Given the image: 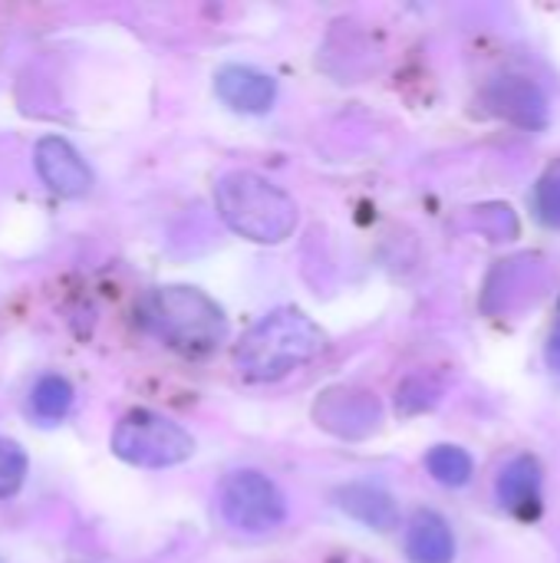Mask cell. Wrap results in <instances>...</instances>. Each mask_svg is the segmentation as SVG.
I'll return each mask as SVG.
<instances>
[{"label":"cell","mask_w":560,"mask_h":563,"mask_svg":"<svg viewBox=\"0 0 560 563\" xmlns=\"http://www.w3.org/2000/svg\"><path fill=\"white\" fill-rule=\"evenodd\" d=\"M327 346L323 330L300 310H274L254 323L238 346V369L254 383H274L317 360Z\"/></svg>","instance_id":"cell-1"},{"label":"cell","mask_w":560,"mask_h":563,"mask_svg":"<svg viewBox=\"0 0 560 563\" xmlns=\"http://www.w3.org/2000/svg\"><path fill=\"white\" fill-rule=\"evenodd\" d=\"M215 205L234 234L257 244H281L297 228L294 198L254 172H228L215 188Z\"/></svg>","instance_id":"cell-2"},{"label":"cell","mask_w":560,"mask_h":563,"mask_svg":"<svg viewBox=\"0 0 560 563\" xmlns=\"http://www.w3.org/2000/svg\"><path fill=\"white\" fill-rule=\"evenodd\" d=\"M142 320L155 336L188 356L215 353L228 340L224 310L195 287L152 290L142 303Z\"/></svg>","instance_id":"cell-3"},{"label":"cell","mask_w":560,"mask_h":563,"mask_svg":"<svg viewBox=\"0 0 560 563\" xmlns=\"http://www.w3.org/2000/svg\"><path fill=\"white\" fill-rule=\"evenodd\" d=\"M112 452L139 468H172L191 459L195 439L178 422L158 412L132 409L119 419L112 432Z\"/></svg>","instance_id":"cell-4"},{"label":"cell","mask_w":560,"mask_h":563,"mask_svg":"<svg viewBox=\"0 0 560 563\" xmlns=\"http://www.w3.org/2000/svg\"><path fill=\"white\" fill-rule=\"evenodd\" d=\"M221 515L244 534H267L284 525L287 501L281 488L261 472H234L221 485Z\"/></svg>","instance_id":"cell-5"},{"label":"cell","mask_w":560,"mask_h":563,"mask_svg":"<svg viewBox=\"0 0 560 563\" xmlns=\"http://www.w3.org/2000/svg\"><path fill=\"white\" fill-rule=\"evenodd\" d=\"M33 165L43 185L63 198H79L92 185V172L83 162V155L59 135H46L33 148Z\"/></svg>","instance_id":"cell-6"},{"label":"cell","mask_w":560,"mask_h":563,"mask_svg":"<svg viewBox=\"0 0 560 563\" xmlns=\"http://www.w3.org/2000/svg\"><path fill=\"white\" fill-rule=\"evenodd\" d=\"M317 422L343 439L370 435L380 426V402L360 389H330L317 402Z\"/></svg>","instance_id":"cell-7"},{"label":"cell","mask_w":560,"mask_h":563,"mask_svg":"<svg viewBox=\"0 0 560 563\" xmlns=\"http://www.w3.org/2000/svg\"><path fill=\"white\" fill-rule=\"evenodd\" d=\"M485 102L492 106V112H498L502 119H508L515 125H525V129L548 125V99L525 76H502V79H495L485 89Z\"/></svg>","instance_id":"cell-8"},{"label":"cell","mask_w":560,"mask_h":563,"mask_svg":"<svg viewBox=\"0 0 560 563\" xmlns=\"http://www.w3.org/2000/svg\"><path fill=\"white\" fill-rule=\"evenodd\" d=\"M215 89L238 112H264V109H271V102L277 96L274 79L267 73H261V69H251V66H224V69H218Z\"/></svg>","instance_id":"cell-9"},{"label":"cell","mask_w":560,"mask_h":563,"mask_svg":"<svg viewBox=\"0 0 560 563\" xmlns=\"http://www.w3.org/2000/svg\"><path fill=\"white\" fill-rule=\"evenodd\" d=\"M498 501L521 518L538 511V505H541V468L531 455H518L515 462H508L502 468Z\"/></svg>","instance_id":"cell-10"},{"label":"cell","mask_w":560,"mask_h":563,"mask_svg":"<svg viewBox=\"0 0 560 563\" xmlns=\"http://www.w3.org/2000/svg\"><path fill=\"white\" fill-rule=\"evenodd\" d=\"M406 554L413 563H452L455 541L436 511H419L406 528Z\"/></svg>","instance_id":"cell-11"},{"label":"cell","mask_w":560,"mask_h":563,"mask_svg":"<svg viewBox=\"0 0 560 563\" xmlns=\"http://www.w3.org/2000/svg\"><path fill=\"white\" fill-rule=\"evenodd\" d=\"M337 501L350 518L376 531H389L399 518L396 501L383 488H373V485H347L337 492Z\"/></svg>","instance_id":"cell-12"},{"label":"cell","mask_w":560,"mask_h":563,"mask_svg":"<svg viewBox=\"0 0 560 563\" xmlns=\"http://www.w3.org/2000/svg\"><path fill=\"white\" fill-rule=\"evenodd\" d=\"M69 406H73V386L63 376H43V379H36V386L30 393V409H33L36 419L59 422V419H66Z\"/></svg>","instance_id":"cell-13"},{"label":"cell","mask_w":560,"mask_h":563,"mask_svg":"<svg viewBox=\"0 0 560 563\" xmlns=\"http://www.w3.org/2000/svg\"><path fill=\"white\" fill-rule=\"evenodd\" d=\"M426 468L439 485H449V488H462L472 478V459H469V452H462L455 445H436L426 455Z\"/></svg>","instance_id":"cell-14"},{"label":"cell","mask_w":560,"mask_h":563,"mask_svg":"<svg viewBox=\"0 0 560 563\" xmlns=\"http://www.w3.org/2000/svg\"><path fill=\"white\" fill-rule=\"evenodd\" d=\"M26 478V452L13 439H0V501L13 498Z\"/></svg>","instance_id":"cell-15"},{"label":"cell","mask_w":560,"mask_h":563,"mask_svg":"<svg viewBox=\"0 0 560 563\" xmlns=\"http://www.w3.org/2000/svg\"><path fill=\"white\" fill-rule=\"evenodd\" d=\"M535 201H538V214H541L548 224H560V165H554V168L538 181Z\"/></svg>","instance_id":"cell-16"},{"label":"cell","mask_w":560,"mask_h":563,"mask_svg":"<svg viewBox=\"0 0 560 563\" xmlns=\"http://www.w3.org/2000/svg\"><path fill=\"white\" fill-rule=\"evenodd\" d=\"M548 363L560 373V320L558 327H554V333H551V343H548Z\"/></svg>","instance_id":"cell-17"}]
</instances>
